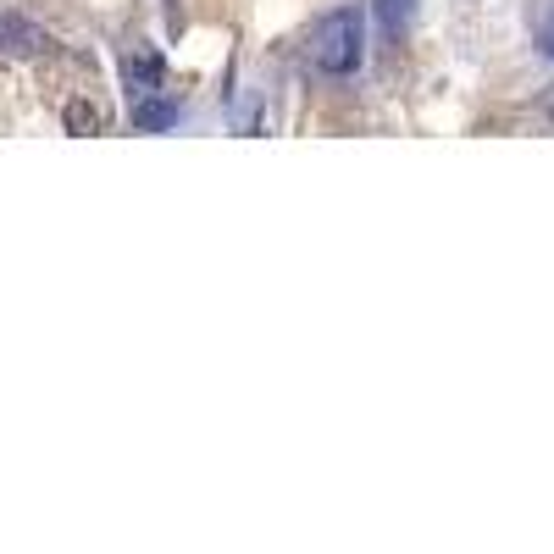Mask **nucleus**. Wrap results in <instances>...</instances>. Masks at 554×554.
Wrapping results in <instances>:
<instances>
[{
  "instance_id": "5",
  "label": "nucleus",
  "mask_w": 554,
  "mask_h": 554,
  "mask_svg": "<svg viewBox=\"0 0 554 554\" xmlns=\"http://www.w3.org/2000/svg\"><path fill=\"white\" fill-rule=\"evenodd\" d=\"M377 6V23H383L388 39L410 34V17H416V0H372Z\"/></svg>"
},
{
  "instance_id": "6",
  "label": "nucleus",
  "mask_w": 554,
  "mask_h": 554,
  "mask_svg": "<svg viewBox=\"0 0 554 554\" xmlns=\"http://www.w3.org/2000/svg\"><path fill=\"white\" fill-rule=\"evenodd\" d=\"M67 133H78V139L100 133V106H89V100H73V106H67Z\"/></svg>"
},
{
  "instance_id": "7",
  "label": "nucleus",
  "mask_w": 554,
  "mask_h": 554,
  "mask_svg": "<svg viewBox=\"0 0 554 554\" xmlns=\"http://www.w3.org/2000/svg\"><path fill=\"white\" fill-rule=\"evenodd\" d=\"M543 50H549V56H554V28H549V39H543Z\"/></svg>"
},
{
  "instance_id": "3",
  "label": "nucleus",
  "mask_w": 554,
  "mask_h": 554,
  "mask_svg": "<svg viewBox=\"0 0 554 554\" xmlns=\"http://www.w3.org/2000/svg\"><path fill=\"white\" fill-rule=\"evenodd\" d=\"M122 89H128V106L133 100H145V95H156L161 89V56L156 50L133 45L128 56H122Z\"/></svg>"
},
{
  "instance_id": "4",
  "label": "nucleus",
  "mask_w": 554,
  "mask_h": 554,
  "mask_svg": "<svg viewBox=\"0 0 554 554\" xmlns=\"http://www.w3.org/2000/svg\"><path fill=\"white\" fill-rule=\"evenodd\" d=\"M178 117H183V106L178 100H167L156 89V95H145V100H133V128L139 133H167V128H178Z\"/></svg>"
},
{
  "instance_id": "1",
  "label": "nucleus",
  "mask_w": 554,
  "mask_h": 554,
  "mask_svg": "<svg viewBox=\"0 0 554 554\" xmlns=\"http://www.w3.org/2000/svg\"><path fill=\"white\" fill-rule=\"evenodd\" d=\"M311 61H316V73H327V78L361 73V61H366V17H361V6H333V12L311 28Z\"/></svg>"
},
{
  "instance_id": "2",
  "label": "nucleus",
  "mask_w": 554,
  "mask_h": 554,
  "mask_svg": "<svg viewBox=\"0 0 554 554\" xmlns=\"http://www.w3.org/2000/svg\"><path fill=\"white\" fill-rule=\"evenodd\" d=\"M39 50H50V34H45V28L28 23V17H17V12H0V56L28 61V56H39Z\"/></svg>"
}]
</instances>
